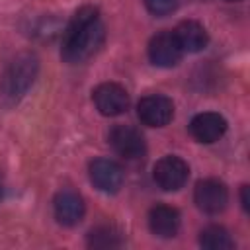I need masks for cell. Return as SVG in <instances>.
I'll list each match as a JSON object with an SVG mask.
<instances>
[{
    "label": "cell",
    "instance_id": "1",
    "mask_svg": "<svg viewBox=\"0 0 250 250\" xmlns=\"http://www.w3.org/2000/svg\"><path fill=\"white\" fill-rule=\"evenodd\" d=\"M105 39V27L94 6L80 8L62 33L61 57L68 64H80L94 57Z\"/></svg>",
    "mask_w": 250,
    "mask_h": 250
},
{
    "label": "cell",
    "instance_id": "2",
    "mask_svg": "<svg viewBox=\"0 0 250 250\" xmlns=\"http://www.w3.org/2000/svg\"><path fill=\"white\" fill-rule=\"evenodd\" d=\"M39 72V59L31 51L18 53L0 78V100L6 105L18 104L33 86Z\"/></svg>",
    "mask_w": 250,
    "mask_h": 250
},
{
    "label": "cell",
    "instance_id": "3",
    "mask_svg": "<svg viewBox=\"0 0 250 250\" xmlns=\"http://www.w3.org/2000/svg\"><path fill=\"white\" fill-rule=\"evenodd\" d=\"M92 100L96 104V109L105 117L121 115L129 107V94L117 82H104L96 86L92 92Z\"/></svg>",
    "mask_w": 250,
    "mask_h": 250
},
{
    "label": "cell",
    "instance_id": "4",
    "mask_svg": "<svg viewBox=\"0 0 250 250\" xmlns=\"http://www.w3.org/2000/svg\"><path fill=\"white\" fill-rule=\"evenodd\" d=\"M189 176V166L186 160L180 156H162L154 168H152V178L158 188L164 191H176L180 189Z\"/></svg>",
    "mask_w": 250,
    "mask_h": 250
},
{
    "label": "cell",
    "instance_id": "5",
    "mask_svg": "<svg viewBox=\"0 0 250 250\" xmlns=\"http://www.w3.org/2000/svg\"><path fill=\"white\" fill-rule=\"evenodd\" d=\"M137 115L141 123L148 127H164L174 117V104L170 98L162 94L145 96L137 105Z\"/></svg>",
    "mask_w": 250,
    "mask_h": 250
},
{
    "label": "cell",
    "instance_id": "6",
    "mask_svg": "<svg viewBox=\"0 0 250 250\" xmlns=\"http://www.w3.org/2000/svg\"><path fill=\"white\" fill-rule=\"evenodd\" d=\"M193 199H195V205L203 213L215 215V213H221L227 207V203H229V189H227V186L223 182L207 178V180H201V182L195 184Z\"/></svg>",
    "mask_w": 250,
    "mask_h": 250
},
{
    "label": "cell",
    "instance_id": "7",
    "mask_svg": "<svg viewBox=\"0 0 250 250\" xmlns=\"http://www.w3.org/2000/svg\"><path fill=\"white\" fill-rule=\"evenodd\" d=\"M182 55H184V51H182L174 31H160L148 43V59L156 66H162V68L176 66L180 62Z\"/></svg>",
    "mask_w": 250,
    "mask_h": 250
},
{
    "label": "cell",
    "instance_id": "8",
    "mask_svg": "<svg viewBox=\"0 0 250 250\" xmlns=\"http://www.w3.org/2000/svg\"><path fill=\"white\" fill-rule=\"evenodd\" d=\"M109 145L119 156L127 158V160L141 158L146 148L145 137L141 135L139 129H135L131 125H115L109 131Z\"/></svg>",
    "mask_w": 250,
    "mask_h": 250
},
{
    "label": "cell",
    "instance_id": "9",
    "mask_svg": "<svg viewBox=\"0 0 250 250\" xmlns=\"http://www.w3.org/2000/svg\"><path fill=\"white\" fill-rule=\"evenodd\" d=\"M90 182L104 193H117L123 186V168L109 158H96L90 162Z\"/></svg>",
    "mask_w": 250,
    "mask_h": 250
},
{
    "label": "cell",
    "instance_id": "10",
    "mask_svg": "<svg viewBox=\"0 0 250 250\" xmlns=\"http://www.w3.org/2000/svg\"><path fill=\"white\" fill-rule=\"evenodd\" d=\"M55 219L64 227H74L84 217V199L72 189H61L53 199Z\"/></svg>",
    "mask_w": 250,
    "mask_h": 250
},
{
    "label": "cell",
    "instance_id": "11",
    "mask_svg": "<svg viewBox=\"0 0 250 250\" xmlns=\"http://www.w3.org/2000/svg\"><path fill=\"white\" fill-rule=\"evenodd\" d=\"M227 131V119L215 111H203L197 113L189 121V133L199 143H215L219 141Z\"/></svg>",
    "mask_w": 250,
    "mask_h": 250
},
{
    "label": "cell",
    "instance_id": "12",
    "mask_svg": "<svg viewBox=\"0 0 250 250\" xmlns=\"http://www.w3.org/2000/svg\"><path fill=\"white\" fill-rule=\"evenodd\" d=\"M148 227L150 232L160 238H172L180 230V213L170 205H154L148 211Z\"/></svg>",
    "mask_w": 250,
    "mask_h": 250
},
{
    "label": "cell",
    "instance_id": "13",
    "mask_svg": "<svg viewBox=\"0 0 250 250\" xmlns=\"http://www.w3.org/2000/svg\"><path fill=\"white\" fill-rule=\"evenodd\" d=\"M174 35L184 53H199L209 43V35L205 31V27L193 20H186V21L178 23V27L174 29Z\"/></svg>",
    "mask_w": 250,
    "mask_h": 250
},
{
    "label": "cell",
    "instance_id": "14",
    "mask_svg": "<svg viewBox=\"0 0 250 250\" xmlns=\"http://www.w3.org/2000/svg\"><path fill=\"white\" fill-rule=\"evenodd\" d=\"M199 244L207 250H230V248H234L232 236L229 234L227 229H223L219 225H211V227L203 229L199 234Z\"/></svg>",
    "mask_w": 250,
    "mask_h": 250
},
{
    "label": "cell",
    "instance_id": "15",
    "mask_svg": "<svg viewBox=\"0 0 250 250\" xmlns=\"http://www.w3.org/2000/svg\"><path fill=\"white\" fill-rule=\"evenodd\" d=\"M119 244H121V232L109 225L96 227L88 234V246H94V248H113Z\"/></svg>",
    "mask_w": 250,
    "mask_h": 250
},
{
    "label": "cell",
    "instance_id": "16",
    "mask_svg": "<svg viewBox=\"0 0 250 250\" xmlns=\"http://www.w3.org/2000/svg\"><path fill=\"white\" fill-rule=\"evenodd\" d=\"M145 6L152 16L162 18L172 14L178 8V0H145Z\"/></svg>",
    "mask_w": 250,
    "mask_h": 250
},
{
    "label": "cell",
    "instance_id": "17",
    "mask_svg": "<svg viewBox=\"0 0 250 250\" xmlns=\"http://www.w3.org/2000/svg\"><path fill=\"white\" fill-rule=\"evenodd\" d=\"M240 201H242L244 211H248V186H242V189H240Z\"/></svg>",
    "mask_w": 250,
    "mask_h": 250
},
{
    "label": "cell",
    "instance_id": "18",
    "mask_svg": "<svg viewBox=\"0 0 250 250\" xmlns=\"http://www.w3.org/2000/svg\"><path fill=\"white\" fill-rule=\"evenodd\" d=\"M227 2H238V0H227Z\"/></svg>",
    "mask_w": 250,
    "mask_h": 250
},
{
    "label": "cell",
    "instance_id": "19",
    "mask_svg": "<svg viewBox=\"0 0 250 250\" xmlns=\"http://www.w3.org/2000/svg\"><path fill=\"white\" fill-rule=\"evenodd\" d=\"M0 197H2V191H0Z\"/></svg>",
    "mask_w": 250,
    "mask_h": 250
}]
</instances>
